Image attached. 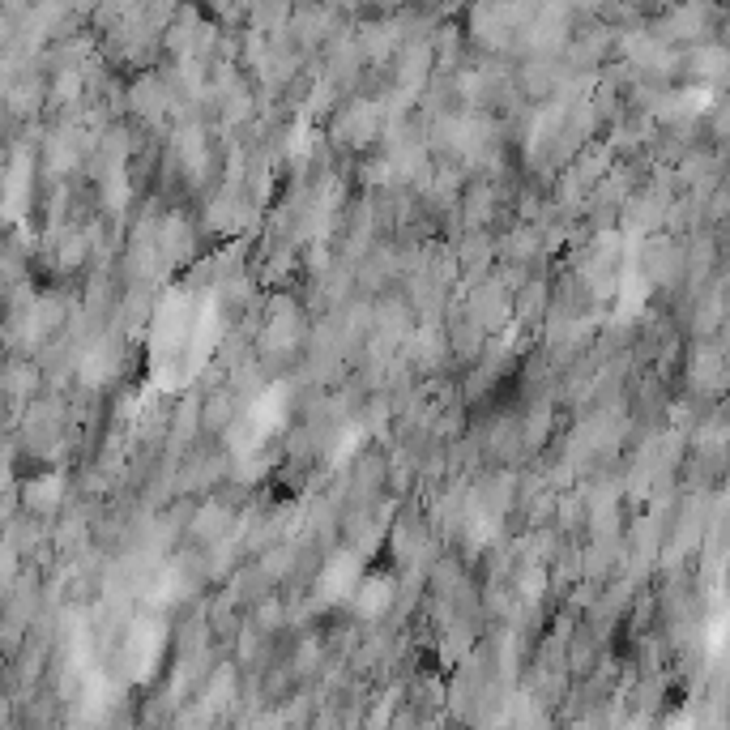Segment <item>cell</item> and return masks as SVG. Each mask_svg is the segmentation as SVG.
<instances>
[{
    "instance_id": "3",
    "label": "cell",
    "mask_w": 730,
    "mask_h": 730,
    "mask_svg": "<svg viewBox=\"0 0 730 730\" xmlns=\"http://www.w3.org/2000/svg\"><path fill=\"white\" fill-rule=\"evenodd\" d=\"M355 598H359V611L363 615H380L393 602V585L385 577H368L355 585Z\"/></svg>"
},
{
    "instance_id": "1",
    "label": "cell",
    "mask_w": 730,
    "mask_h": 730,
    "mask_svg": "<svg viewBox=\"0 0 730 730\" xmlns=\"http://www.w3.org/2000/svg\"><path fill=\"white\" fill-rule=\"evenodd\" d=\"M355 585H359V560H355V551L333 555V560L325 564V573H321V598H329V602L351 598Z\"/></svg>"
},
{
    "instance_id": "2",
    "label": "cell",
    "mask_w": 730,
    "mask_h": 730,
    "mask_svg": "<svg viewBox=\"0 0 730 730\" xmlns=\"http://www.w3.org/2000/svg\"><path fill=\"white\" fill-rule=\"evenodd\" d=\"M60 479L56 474H39V479H30L26 483V509H35V513H52L56 504H60Z\"/></svg>"
}]
</instances>
